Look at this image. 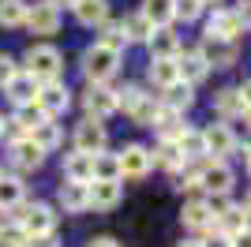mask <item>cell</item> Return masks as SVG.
<instances>
[{
  "instance_id": "8992f818",
  "label": "cell",
  "mask_w": 251,
  "mask_h": 247,
  "mask_svg": "<svg viewBox=\"0 0 251 247\" xmlns=\"http://www.w3.org/2000/svg\"><path fill=\"white\" fill-rule=\"evenodd\" d=\"M195 52L202 56V64H206V68H232V64H236V41L206 38Z\"/></svg>"
},
{
  "instance_id": "d6a6232c",
  "label": "cell",
  "mask_w": 251,
  "mask_h": 247,
  "mask_svg": "<svg viewBox=\"0 0 251 247\" xmlns=\"http://www.w3.org/2000/svg\"><path fill=\"white\" fill-rule=\"evenodd\" d=\"M15 127H19V131H34V127H38V124H45V113L42 109H38V105H19V113H15Z\"/></svg>"
},
{
  "instance_id": "7402d4cb",
  "label": "cell",
  "mask_w": 251,
  "mask_h": 247,
  "mask_svg": "<svg viewBox=\"0 0 251 247\" xmlns=\"http://www.w3.org/2000/svg\"><path fill=\"white\" fill-rule=\"evenodd\" d=\"M60 206L64 210H68V214H79V210H86V206H90V195H86V184H72V180H68V184H60Z\"/></svg>"
},
{
  "instance_id": "603a6c76",
  "label": "cell",
  "mask_w": 251,
  "mask_h": 247,
  "mask_svg": "<svg viewBox=\"0 0 251 247\" xmlns=\"http://www.w3.org/2000/svg\"><path fill=\"white\" fill-rule=\"evenodd\" d=\"M64 173H68L72 184H90V180H94V157L72 154V157H68V165H64Z\"/></svg>"
},
{
  "instance_id": "ab89813d",
  "label": "cell",
  "mask_w": 251,
  "mask_h": 247,
  "mask_svg": "<svg viewBox=\"0 0 251 247\" xmlns=\"http://www.w3.org/2000/svg\"><path fill=\"white\" fill-rule=\"evenodd\" d=\"M0 244H4V247H23L26 236L19 232V225H4V228H0Z\"/></svg>"
},
{
  "instance_id": "4fadbf2b",
  "label": "cell",
  "mask_w": 251,
  "mask_h": 247,
  "mask_svg": "<svg viewBox=\"0 0 251 247\" xmlns=\"http://www.w3.org/2000/svg\"><path fill=\"white\" fill-rule=\"evenodd\" d=\"M202 146H206V154H214V157H229L232 150H236V139H232V131L225 124H210L206 131H202Z\"/></svg>"
},
{
  "instance_id": "8d00e7d4",
  "label": "cell",
  "mask_w": 251,
  "mask_h": 247,
  "mask_svg": "<svg viewBox=\"0 0 251 247\" xmlns=\"http://www.w3.org/2000/svg\"><path fill=\"white\" fill-rule=\"evenodd\" d=\"M199 15H202V4H199V0H173V19L191 23V19H199Z\"/></svg>"
},
{
  "instance_id": "30bf717a",
  "label": "cell",
  "mask_w": 251,
  "mask_h": 247,
  "mask_svg": "<svg viewBox=\"0 0 251 247\" xmlns=\"http://www.w3.org/2000/svg\"><path fill=\"white\" fill-rule=\"evenodd\" d=\"M86 195H90V206H94V210H113V206L120 202V195H124V187H120V180H90V184H86Z\"/></svg>"
},
{
  "instance_id": "bcb514c9",
  "label": "cell",
  "mask_w": 251,
  "mask_h": 247,
  "mask_svg": "<svg viewBox=\"0 0 251 247\" xmlns=\"http://www.w3.org/2000/svg\"><path fill=\"white\" fill-rule=\"evenodd\" d=\"M49 4H52L56 11H60V4H75V0H49Z\"/></svg>"
},
{
  "instance_id": "d6986e66",
  "label": "cell",
  "mask_w": 251,
  "mask_h": 247,
  "mask_svg": "<svg viewBox=\"0 0 251 247\" xmlns=\"http://www.w3.org/2000/svg\"><path fill=\"white\" fill-rule=\"evenodd\" d=\"M218 225H221V236H240L248 232V206H225L218 214Z\"/></svg>"
},
{
  "instance_id": "6da1fadb",
  "label": "cell",
  "mask_w": 251,
  "mask_h": 247,
  "mask_svg": "<svg viewBox=\"0 0 251 247\" xmlns=\"http://www.w3.org/2000/svg\"><path fill=\"white\" fill-rule=\"evenodd\" d=\"M60 72H64V56L60 49H52V45H30L26 49V75L42 82H60Z\"/></svg>"
},
{
  "instance_id": "1f68e13d",
  "label": "cell",
  "mask_w": 251,
  "mask_h": 247,
  "mask_svg": "<svg viewBox=\"0 0 251 247\" xmlns=\"http://www.w3.org/2000/svg\"><path fill=\"white\" fill-rule=\"evenodd\" d=\"M157 109H161V105L154 101V94H143V98H139L135 101V109H131V120L135 124H143V127H150V124H154V116H157Z\"/></svg>"
},
{
  "instance_id": "8fae6325",
  "label": "cell",
  "mask_w": 251,
  "mask_h": 247,
  "mask_svg": "<svg viewBox=\"0 0 251 247\" xmlns=\"http://www.w3.org/2000/svg\"><path fill=\"white\" fill-rule=\"evenodd\" d=\"M83 105H86V116H90V120H105L109 113H116V94L105 90V86H86Z\"/></svg>"
},
{
  "instance_id": "7bdbcfd3",
  "label": "cell",
  "mask_w": 251,
  "mask_h": 247,
  "mask_svg": "<svg viewBox=\"0 0 251 247\" xmlns=\"http://www.w3.org/2000/svg\"><path fill=\"white\" fill-rule=\"evenodd\" d=\"M26 247H56V236H34V240H26Z\"/></svg>"
},
{
  "instance_id": "836d02e7",
  "label": "cell",
  "mask_w": 251,
  "mask_h": 247,
  "mask_svg": "<svg viewBox=\"0 0 251 247\" xmlns=\"http://www.w3.org/2000/svg\"><path fill=\"white\" fill-rule=\"evenodd\" d=\"M94 180H120L116 154H94Z\"/></svg>"
},
{
  "instance_id": "ffe728a7",
  "label": "cell",
  "mask_w": 251,
  "mask_h": 247,
  "mask_svg": "<svg viewBox=\"0 0 251 247\" xmlns=\"http://www.w3.org/2000/svg\"><path fill=\"white\" fill-rule=\"evenodd\" d=\"M75 19L83 23V26H101L109 19V4L105 0H75Z\"/></svg>"
},
{
  "instance_id": "d4e9b609",
  "label": "cell",
  "mask_w": 251,
  "mask_h": 247,
  "mask_svg": "<svg viewBox=\"0 0 251 247\" xmlns=\"http://www.w3.org/2000/svg\"><path fill=\"white\" fill-rule=\"evenodd\" d=\"M30 143L38 146L42 154H49V150H56V146H60V127H56V124H52V120L38 124V127H34V131H30Z\"/></svg>"
},
{
  "instance_id": "ba28073f",
  "label": "cell",
  "mask_w": 251,
  "mask_h": 247,
  "mask_svg": "<svg viewBox=\"0 0 251 247\" xmlns=\"http://www.w3.org/2000/svg\"><path fill=\"white\" fill-rule=\"evenodd\" d=\"M34 105L45 113V120H49V116H60L64 109H68V86H64V82H45V86H38Z\"/></svg>"
},
{
  "instance_id": "c3c4849f",
  "label": "cell",
  "mask_w": 251,
  "mask_h": 247,
  "mask_svg": "<svg viewBox=\"0 0 251 247\" xmlns=\"http://www.w3.org/2000/svg\"><path fill=\"white\" fill-rule=\"evenodd\" d=\"M23 247H26V244H23Z\"/></svg>"
},
{
  "instance_id": "60d3db41",
  "label": "cell",
  "mask_w": 251,
  "mask_h": 247,
  "mask_svg": "<svg viewBox=\"0 0 251 247\" xmlns=\"http://www.w3.org/2000/svg\"><path fill=\"white\" fill-rule=\"evenodd\" d=\"M15 72H19V68H15V60H11L8 52H0V86H8V79H11Z\"/></svg>"
},
{
  "instance_id": "b9f144b4",
  "label": "cell",
  "mask_w": 251,
  "mask_h": 247,
  "mask_svg": "<svg viewBox=\"0 0 251 247\" xmlns=\"http://www.w3.org/2000/svg\"><path fill=\"white\" fill-rule=\"evenodd\" d=\"M199 244H202V247H232V240H229V236H221V232H218V236L199 240Z\"/></svg>"
},
{
  "instance_id": "f546056e",
  "label": "cell",
  "mask_w": 251,
  "mask_h": 247,
  "mask_svg": "<svg viewBox=\"0 0 251 247\" xmlns=\"http://www.w3.org/2000/svg\"><path fill=\"white\" fill-rule=\"evenodd\" d=\"M191 105V86L188 82H173V86H165V109H176V113H184Z\"/></svg>"
},
{
  "instance_id": "2e32d148",
  "label": "cell",
  "mask_w": 251,
  "mask_h": 247,
  "mask_svg": "<svg viewBox=\"0 0 251 247\" xmlns=\"http://www.w3.org/2000/svg\"><path fill=\"white\" fill-rule=\"evenodd\" d=\"M147 45H150V52H154V60H176L180 56V41H176V34L169 30V26L165 30H154Z\"/></svg>"
},
{
  "instance_id": "74e56055",
  "label": "cell",
  "mask_w": 251,
  "mask_h": 247,
  "mask_svg": "<svg viewBox=\"0 0 251 247\" xmlns=\"http://www.w3.org/2000/svg\"><path fill=\"white\" fill-rule=\"evenodd\" d=\"M154 161L165 165V169H180V165H184V157H180L176 143H161V146H157V157H154Z\"/></svg>"
},
{
  "instance_id": "f6af8a7d",
  "label": "cell",
  "mask_w": 251,
  "mask_h": 247,
  "mask_svg": "<svg viewBox=\"0 0 251 247\" xmlns=\"http://www.w3.org/2000/svg\"><path fill=\"white\" fill-rule=\"evenodd\" d=\"M176 247H202V244H199V240H180Z\"/></svg>"
},
{
  "instance_id": "83f0119b",
  "label": "cell",
  "mask_w": 251,
  "mask_h": 247,
  "mask_svg": "<svg viewBox=\"0 0 251 247\" xmlns=\"http://www.w3.org/2000/svg\"><path fill=\"white\" fill-rule=\"evenodd\" d=\"M120 26H124V38H127V41H150V34H154V26L143 19V11H135V15L120 19Z\"/></svg>"
},
{
  "instance_id": "e0dca14e",
  "label": "cell",
  "mask_w": 251,
  "mask_h": 247,
  "mask_svg": "<svg viewBox=\"0 0 251 247\" xmlns=\"http://www.w3.org/2000/svg\"><path fill=\"white\" fill-rule=\"evenodd\" d=\"M206 64H202V56L199 52H184V56H176V75H180V82H188V86H195V82H202L206 79Z\"/></svg>"
},
{
  "instance_id": "f35d334b",
  "label": "cell",
  "mask_w": 251,
  "mask_h": 247,
  "mask_svg": "<svg viewBox=\"0 0 251 247\" xmlns=\"http://www.w3.org/2000/svg\"><path fill=\"white\" fill-rule=\"evenodd\" d=\"M139 98H143V90H139V86H124V90H116V109H124V113H131Z\"/></svg>"
},
{
  "instance_id": "ac0fdd59",
  "label": "cell",
  "mask_w": 251,
  "mask_h": 247,
  "mask_svg": "<svg viewBox=\"0 0 251 247\" xmlns=\"http://www.w3.org/2000/svg\"><path fill=\"white\" fill-rule=\"evenodd\" d=\"M214 105H218L221 116H248V86H240V90H221L218 98H214Z\"/></svg>"
},
{
  "instance_id": "9a60e30c",
  "label": "cell",
  "mask_w": 251,
  "mask_h": 247,
  "mask_svg": "<svg viewBox=\"0 0 251 247\" xmlns=\"http://www.w3.org/2000/svg\"><path fill=\"white\" fill-rule=\"evenodd\" d=\"M180 120H184V116H180L176 109H165V105H161L150 127H157L161 143H176V139H180V131H184V124H180Z\"/></svg>"
},
{
  "instance_id": "4316f807",
  "label": "cell",
  "mask_w": 251,
  "mask_h": 247,
  "mask_svg": "<svg viewBox=\"0 0 251 247\" xmlns=\"http://www.w3.org/2000/svg\"><path fill=\"white\" fill-rule=\"evenodd\" d=\"M176 150H180V157H184V161H188V157H202V154H206V146H202V131L184 127V131H180V139H176Z\"/></svg>"
},
{
  "instance_id": "277c9868",
  "label": "cell",
  "mask_w": 251,
  "mask_h": 247,
  "mask_svg": "<svg viewBox=\"0 0 251 247\" xmlns=\"http://www.w3.org/2000/svg\"><path fill=\"white\" fill-rule=\"evenodd\" d=\"M105 143H109V135H105V124L101 120H90L86 116L79 127H75V154H86V157H94L105 150Z\"/></svg>"
},
{
  "instance_id": "e575fe53",
  "label": "cell",
  "mask_w": 251,
  "mask_h": 247,
  "mask_svg": "<svg viewBox=\"0 0 251 247\" xmlns=\"http://www.w3.org/2000/svg\"><path fill=\"white\" fill-rule=\"evenodd\" d=\"M150 79H154L157 86H173V82L180 79L176 75V60H150Z\"/></svg>"
},
{
  "instance_id": "ee69618b",
  "label": "cell",
  "mask_w": 251,
  "mask_h": 247,
  "mask_svg": "<svg viewBox=\"0 0 251 247\" xmlns=\"http://www.w3.org/2000/svg\"><path fill=\"white\" fill-rule=\"evenodd\" d=\"M90 247H120L113 236H98V240H90Z\"/></svg>"
},
{
  "instance_id": "44dd1931",
  "label": "cell",
  "mask_w": 251,
  "mask_h": 247,
  "mask_svg": "<svg viewBox=\"0 0 251 247\" xmlns=\"http://www.w3.org/2000/svg\"><path fill=\"white\" fill-rule=\"evenodd\" d=\"M42 157H45V154L30 143V135H23V139H15V143H11V161L19 165V169H38V165H42Z\"/></svg>"
},
{
  "instance_id": "cb8c5ba5",
  "label": "cell",
  "mask_w": 251,
  "mask_h": 247,
  "mask_svg": "<svg viewBox=\"0 0 251 247\" xmlns=\"http://www.w3.org/2000/svg\"><path fill=\"white\" fill-rule=\"evenodd\" d=\"M143 19H147L154 30H165L169 23H173V0H147Z\"/></svg>"
},
{
  "instance_id": "3957f363",
  "label": "cell",
  "mask_w": 251,
  "mask_h": 247,
  "mask_svg": "<svg viewBox=\"0 0 251 247\" xmlns=\"http://www.w3.org/2000/svg\"><path fill=\"white\" fill-rule=\"evenodd\" d=\"M116 64H120V52L105 49L101 41L90 45V49L83 52V72H86V79H90V86H101L105 79H113V75H116Z\"/></svg>"
},
{
  "instance_id": "52a82bcc",
  "label": "cell",
  "mask_w": 251,
  "mask_h": 247,
  "mask_svg": "<svg viewBox=\"0 0 251 247\" xmlns=\"http://www.w3.org/2000/svg\"><path fill=\"white\" fill-rule=\"evenodd\" d=\"M116 161H120V176H147L150 173V165H154V154H150L147 146H139V143H131V146H124L120 154H116Z\"/></svg>"
},
{
  "instance_id": "7dc6e473",
  "label": "cell",
  "mask_w": 251,
  "mask_h": 247,
  "mask_svg": "<svg viewBox=\"0 0 251 247\" xmlns=\"http://www.w3.org/2000/svg\"><path fill=\"white\" fill-rule=\"evenodd\" d=\"M199 4H202V8H206V4H221V0H199Z\"/></svg>"
},
{
  "instance_id": "4dcf8cb0",
  "label": "cell",
  "mask_w": 251,
  "mask_h": 247,
  "mask_svg": "<svg viewBox=\"0 0 251 247\" xmlns=\"http://www.w3.org/2000/svg\"><path fill=\"white\" fill-rule=\"evenodd\" d=\"M101 45H105V49H113V52H120V49L127 45L120 19H105V23H101Z\"/></svg>"
},
{
  "instance_id": "5bb4252c",
  "label": "cell",
  "mask_w": 251,
  "mask_h": 247,
  "mask_svg": "<svg viewBox=\"0 0 251 247\" xmlns=\"http://www.w3.org/2000/svg\"><path fill=\"white\" fill-rule=\"evenodd\" d=\"M38 86H42V82L34 79V75H26V72H15L8 79V86H4V90H8V98L15 105H30L34 98H38Z\"/></svg>"
},
{
  "instance_id": "7c38bea8",
  "label": "cell",
  "mask_w": 251,
  "mask_h": 247,
  "mask_svg": "<svg viewBox=\"0 0 251 247\" xmlns=\"http://www.w3.org/2000/svg\"><path fill=\"white\" fill-rule=\"evenodd\" d=\"M23 23L30 26V34H56L60 30V11L52 8V4H34Z\"/></svg>"
},
{
  "instance_id": "484cf974",
  "label": "cell",
  "mask_w": 251,
  "mask_h": 247,
  "mask_svg": "<svg viewBox=\"0 0 251 247\" xmlns=\"http://www.w3.org/2000/svg\"><path fill=\"white\" fill-rule=\"evenodd\" d=\"M180 217H184V225H188V228H210V225H214V214L206 210V202H202V198L188 202Z\"/></svg>"
},
{
  "instance_id": "9c48e42d",
  "label": "cell",
  "mask_w": 251,
  "mask_h": 247,
  "mask_svg": "<svg viewBox=\"0 0 251 247\" xmlns=\"http://www.w3.org/2000/svg\"><path fill=\"white\" fill-rule=\"evenodd\" d=\"M199 187H206L210 195H225L232 187V169L225 161H210L199 169Z\"/></svg>"
},
{
  "instance_id": "d590c367",
  "label": "cell",
  "mask_w": 251,
  "mask_h": 247,
  "mask_svg": "<svg viewBox=\"0 0 251 247\" xmlns=\"http://www.w3.org/2000/svg\"><path fill=\"white\" fill-rule=\"evenodd\" d=\"M23 19H26L23 0H0V26H19Z\"/></svg>"
},
{
  "instance_id": "5b68a950",
  "label": "cell",
  "mask_w": 251,
  "mask_h": 247,
  "mask_svg": "<svg viewBox=\"0 0 251 247\" xmlns=\"http://www.w3.org/2000/svg\"><path fill=\"white\" fill-rule=\"evenodd\" d=\"M248 30V19L240 11H214L206 23V38H221V41H236Z\"/></svg>"
},
{
  "instance_id": "f1b7e54d",
  "label": "cell",
  "mask_w": 251,
  "mask_h": 247,
  "mask_svg": "<svg viewBox=\"0 0 251 247\" xmlns=\"http://www.w3.org/2000/svg\"><path fill=\"white\" fill-rule=\"evenodd\" d=\"M23 202V184L15 176H0V210H15Z\"/></svg>"
},
{
  "instance_id": "681fc988",
  "label": "cell",
  "mask_w": 251,
  "mask_h": 247,
  "mask_svg": "<svg viewBox=\"0 0 251 247\" xmlns=\"http://www.w3.org/2000/svg\"><path fill=\"white\" fill-rule=\"evenodd\" d=\"M0 124H4V120H0Z\"/></svg>"
},
{
  "instance_id": "7a4b0ae2",
  "label": "cell",
  "mask_w": 251,
  "mask_h": 247,
  "mask_svg": "<svg viewBox=\"0 0 251 247\" xmlns=\"http://www.w3.org/2000/svg\"><path fill=\"white\" fill-rule=\"evenodd\" d=\"M15 225H19L23 236H49L52 228H56V214H52L45 202H30V206H15Z\"/></svg>"
}]
</instances>
